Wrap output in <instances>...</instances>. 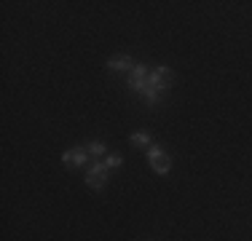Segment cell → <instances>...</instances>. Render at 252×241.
Masks as SVG:
<instances>
[{
  "label": "cell",
  "instance_id": "52a82bcc",
  "mask_svg": "<svg viewBox=\"0 0 252 241\" xmlns=\"http://www.w3.org/2000/svg\"><path fill=\"white\" fill-rule=\"evenodd\" d=\"M86 150H89V155H94V161H105V155H107V145L105 142H89Z\"/></svg>",
  "mask_w": 252,
  "mask_h": 241
},
{
  "label": "cell",
  "instance_id": "6da1fadb",
  "mask_svg": "<svg viewBox=\"0 0 252 241\" xmlns=\"http://www.w3.org/2000/svg\"><path fill=\"white\" fill-rule=\"evenodd\" d=\"M172 83H175V72L169 67H153L151 75H148V83L142 86L140 96L145 99V105H158L161 96L172 89Z\"/></svg>",
  "mask_w": 252,
  "mask_h": 241
},
{
  "label": "cell",
  "instance_id": "7a4b0ae2",
  "mask_svg": "<svg viewBox=\"0 0 252 241\" xmlns=\"http://www.w3.org/2000/svg\"><path fill=\"white\" fill-rule=\"evenodd\" d=\"M148 161H151V169H153L156 174H169L172 158L158 148V145H151V148H148Z\"/></svg>",
  "mask_w": 252,
  "mask_h": 241
},
{
  "label": "cell",
  "instance_id": "277c9868",
  "mask_svg": "<svg viewBox=\"0 0 252 241\" xmlns=\"http://www.w3.org/2000/svg\"><path fill=\"white\" fill-rule=\"evenodd\" d=\"M148 75H151V67H145V64H134V70L129 72L126 83H129V89H134V91L140 94V91H142V86L148 83Z\"/></svg>",
  "mask_w": 252,
  "mask_h": 241
},
{
  "label": "cell",
  "instance_id": "ba28073f",
  "mask_svg": "<svg viewBox=\"0 0 252 241\" xmlns=\"http://www.w3.org/2000/svg\"><path fill=\"white\" fill-rule=\"evenodd\" d=\"M131 142H134L137 148H151V134H148V131H134V134H131Z\"/></svg>",
  "mask_w": 252,
  "mask_h": 241
},
{
  "label": "cell",
  "instance_id": "5b68a950",
  "mask_svg": "<svg viewBox=\"0 0 252 241\" xmlns=\"http://www.w3.org/2000/svg\"><path fill=\"white\" fill-rule=\"evenodd\" d=\"M62 161L67 166H83L89 161V150H86V145L83 148H70V150H64L62 153Z\"/></svg>",
  "mask_w": 252,
  "mask_h": 241
},
{
  "label": "cell",
  "instance_id": "3957f363",
  "mask_svg": "<svg viewBox=\"0 0 252 241\" xmlns=\"http://www.w3.org/2000/svg\"><path fill=\"white\" fill-rule=\"evenodd\" d=\"M105 182H107L105 161H94L92 169H89V174H86V185H89V188H94V190H102V188H105Z\"/></svg>",
  "mask_w": 252,
  "mask_h": 241
},
{
  "label": "cell",
  "instance_id": "8992f818",
  "mask_svg": "<svg viewBox=\"0 0 252 241\" xmlns=\"http://www.w3.org/2000/svg\"><path fill=\"white\" fill-rule=\"evenodd\" d=\"M107 70H113V72H131V70H134V62H131V57H126V54H116V57L107 59Z\"/></svg>",
  "mask_w": 252,
  "mask_h": 241
},
{
  "label": "cell",
  "instance_id": "9c48e42d",
  "mask_svg": "<svg viewBox=\"0 0 252 241\" xmlns=\"http://www.w3.org/2000/svg\"><path fill=\"white\" fill-rule=\"evenodd\" d=\"M105 166H107V169L121 166V155H118V153H107V155H105Z\"/></svg>",
  "mask_w": 252,
  "mask_h": 241
}]
</instances>
